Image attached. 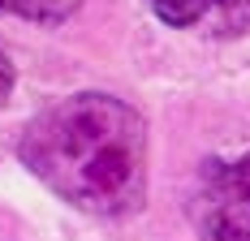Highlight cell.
<instances>
[{"label": "cell", "mask_w": 250, "mask_h": 241, "mask_svg": "<svg viewBox=\"0 0 250 241\" xmlns=\"http://www.w3.org/2000/svg\"><path fill=\"white\" fill-rule=\"evenodd\" d=\"M18 155L56 198L86 216L117 220L147 198V120L104 91L43 108L22 129Z\"/></svg>", "instance_id": "obj_1"}, {"label": "cell", "mask_w": 250, "mask_h": 241, "mask_svg": "<svg viewBox=\"0 0 250 241\" xmlns=\"http://www.w3.org/2000/svg\"><path fill=\"white\" fill-rule=\"evenodd\" d=\"M190 220L203 241H250V155L203 164L190 194Z\"/></svg>", "instance_id": "obj_2"}, {"label": "cell", "mask_w": 250, "mask_h": 241, "mask_svg": "<svg viewBox=\"0 0 250 241\" xmlns=\"http://www.w3.org/2000/svg\"><path fill=\"white\" fill-rule=\"evenodd\" d=\"M151 13L177 30L203 35H246L250 30V0H147Z\"/></svg>", "instance_id": "obj_3"}, {"label": "cell", "mask_w": 250, "mask_h": 241, "mask_svg": "<svg viewBox=\"0 0 250 241\" xmlns=\"http://www.w3.org/2000/svg\"><path fill=\"white\" fill-rule=\"evenodd\" d=\"M78 9H82V0H0V13H13V18H26L39 26H56L74 18Z\"/></svg>", "instance_id": "obj_4"}, {"label": "cell", "mask_w": 250, "mask_h": 241, "mask_svg": "<svg viewBox=\"0 0 250 241\" xmlns=\"http://www.w3.org/2000/svg\"><path fill=\"white\" fill-rule=\"evenodd\" d=\"M9 91H13V60H9L4 48H0V103L9 99Z\"/></svg>", "instance_id": "obj_5"}]
</instances>
